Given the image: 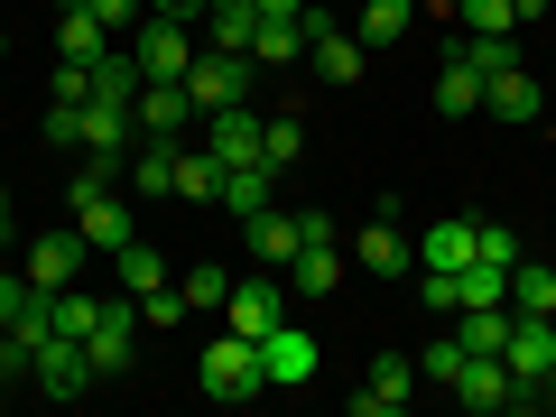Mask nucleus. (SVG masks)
I'll return each instance as SVG.
<instances>
[{
    "label": "nucleus",
    "mask_w": 556,
    "mask_h": 417,
    "mask_svg": "<svg viewBox=\"0 0 556 417\" xmlns=\"http://www.w3.org/2000/svg\"><path fill=\"white\" fill-rule=\"evenodd\" d=\"M204 399H223V408H241V399H260L269 390V371H260V343L251 334H232V325H223V334H204Z\"/></svg>",
    "instance_id": "nucleus-1"
},
{
    "label": "nucleus",
    "mask_w": 556,
    "mask_h": 417,
    "mask_svg": "<svg viewBox=\"0 0 556 417\" xmlns=\"http://www.w3.org/2000/svg\"><path fill=\"white\" fill-rule=\"evenodd\" d=\"M260 93V65L251 56H232V47H195V65H186V102H195V121L204 112H232V102H251Z\"/></svg>",
    "instance_id": "nucleus-2"
},
{
    "label": "nucleus",
    "mask_w": 556,
    "mask_h": 417,
    "mask_svg": "<svg viewBox=\"0 0 556 417\" xmlns=\"http://www.w3.org/2000/svg\"><path fill=\"white\" fill-rule=\"evenodd\" d=\"M130 56L149 84H186V65H195V20H167V10H149V20L130 28Z\"/></svg>",
    "instance_id": "nucleus-3"
},
{
    "label": "nucleus",
    "mask_w": 556,
    "mask_h": 417,
    "mask_svg": "<svg viewBox=\"0 0 556 417\" xmlns=\"http://www.w3.org/2000/svg\"><path fill=\"white\" fill-rule=\"evenodd\" d=\"M28 380H38L47 399H84V390H102V380H93V353H84L75 334H47L38 362H28Z\"/></svg>",
    "instance_id": "nucleus-4"
},
{
    "label": "nucleus",
    "mask_w": 556,
    "mask_h": 417,
    "mask_svg": "<svg viewBox=\"0 0 556 417\" xmlns=\"http://www.w3.org/2000/svg\"><path fill=\"white\" fill-rule=\"evenodd\" d=\"M408 399H417V353H380L353 390V417H399Z\"/></svg>",
    "instance_id": "nucleus-5"
},
{
    "label": "nucleus",
    "mask_w": 556,
    "mask_h": 417,
    "mask_svg": "<svg viewBox=\"0 0 556 417\" xmlns=\"http://www.w3.org/2000/svg\"><path fill=\"white\" fill-rule=\"evenodd\" d=\"M130 325H139V298H130V288H121V298H102V325L84 334L93 380H121V371H130Z\"/></svg>",
    "instance_id": "nucleus-6"
},
{
    "label": "nucleus",
    "mask_w": 556,
    "mask_h": 417,
    "mask_svg": "<svg viewBox=\"0 0 556 417\" xmlns=\"http://www.w3.org/2000/svg\"><path fill=\"white\" fill-rule=\"evenodd\" d=\"M353 260H362L371 278H408V269H417V241L399 232V214H371V223H362V241H353Z\"/></svg>",
    "instance_id": "nucleus-7"
},
{
    "label": "nucleus",
    "mask_w": 556,
    "mask_h": 417,
    "mask_svg": "<svg viewBox=\"0 0 556 417\" xmlns=\"http://www.w3.org/2000/svg\"><path fill=\"white\" fill-rule=\"evenodd\" d=\"M501 362H510L519 380H547L556 371V316H519V306H510V343H501Z\"/></svg>",
    "instance_id": "nucleus-8"
},
{
    "label": "nucleus",
    "mask_w": 556,
    "mask_h": 417,
    "mask_svg": "<svg viewBox=\"0 0 556 417\" xmlns=\"http://www.w3.org/2000/svg\"><path fill=\"white\" fill-rule=\"evenodd\" d=\"M482 112H492L501 130H529V121L547 112V93H538V75H529V65H510V75H492V84H482Z\"/></svg>",
    "instance_id": "nucleus-9"
},
{
    "label": "nucleus",
    "mask_w": 556,
    "mask_h": 417,
    "mask_svg": "<svg viewBox=\"0 0 556 417\" xmlns=\"http://www.w3.org/2000/svg\"><path fill=\"white\" fill-rule=\"evenodd\" d=\"M204 149H214L223 167H260V112H251V102H232V112H204Z\"/></svg>",
    "instance_id": "nucleus-10"
},
{
    "label": "nucleus",
    "mask_w": 556,
    "mask_h": 417,
    "mask_svg": "<svg viewBox=\"0 0 556 417\" xmlns=\"http://www.w3.org/2000/svg\"><path fill=\"white\" fill-rule=\"evenodd\" d=\"M260 371H269V390H298V380H316V343L298 325H269L260 334Z\"/></svg>",
    "instance_id": "nucleus-11"
},
{
    "label": "nucleus",
    "mask_w": 556,
    "mask_h": 417,
    "mask_svg": "<svg viewBox=\"0 0 556 417\" xmlns=\"http://www.w3.org/2000/svg\"><path fill=\"white\" fill-rule=\"evenodd\" d=\"M130 121H139V139H186V121H195V102H186V84H139Z\"/></svg>",
    "instance_id": "nucleus-12"
},
{
    "label": "nucleus",
    "mask_w": 556,
    "mask_h": 417,
    "mask_svg": "<svg viewBox=\"0 0 556 417\" xmlns=\"http://www.w3.org/2000/svg\"><path fill=\"white\" fill-rule=\"evenodd\" d=\"M84 251H93L84 232H47V241H28V288H75V278H84Z\"/></svg>",
    "instance_id": "nucleus-13"
},
{
    "label": "nucleus",
    "mask_w": 556,
    "mask_h": 417,
    "mask_svg": "<svg viewBox=\"0 0 556 417\" xmlns=\"http://www.w3.org/2000/svg\"><path fill=\"white\" fill-rule=\"evenodd\" d=\"M177 149H186V139H139V159L121 167V177H130V204H159V195H177Z\"/></svg>",
    "instance_id": "nucleus-14"
},
{
    "label": "nucleus",
    "mask_w": 556,
    "mask_h": 417,
    "mask_svg": "<svg viewBox=\"0 0 556 417\" xmlns=\"http://www.w3.org/2000/svg\"><path fill=\"white\" fill-rule=\"evenodd\" d=\"M223 325L260 343V334L278 325V288H269V278H232V298H223Z\"/></svg>",
    "instance_id": "nucleus-15"
},
{
    "label": "nucleus",
    "mask_w": 556,
    "mask_h": 417,
    "mask_svg": "<svg viewBox=\"0 0 556 417\" xmlns=\"http://www.w3.org/2000/svg\"><path fill=\"white\" fill-rule=\"evenodd\" d=\"M241 232H251V260H269V269H288V260L306 251V223H298V214H278V204H269V214H251Z\"/></svg>",
    "instance_id": "nucleus-16"
},
{
    "label": "nucleus",
    "mask_w": 556,
    "mask_h": 417,
    "mask_svg": "<svg viewBox=\"0 0 556 417\" xmlns=\"http://www.w3.org/2000/svg\"><path fill=\"white\" fill-rule=\"evenodd\" d=\"M288 278H298V298H334V288H343V241H334V232L306 241V251L288 260Z\"/></svg>",
    "instance_id": "nucleus-17"
},
{
    "label": "nucleus",
    "mask_w": 556,
    "mask_h": 417,
    "mask_svg": "<svg viewBox=\"0 0 556 417\" xmlns=\"http://www.w3.org/2000/svg\"><path fill=\"white\" fill-rule=\"evenodd\" d=\"M306 56H316V75H325V84H362V65H371V47H362L353 28L334 20V28H325L316 47H306Z\"/></svg>",
    "instance_id": "nucleus-18"
},
{
    "label": "nucleus",
    "mask_w": 556,
    "mask_h": 417,
    "mask_svg": "<svg viewBox=\"0 0 556 417\" xmlns=\"http://www.w3.org/2000/svg\"><path fill=\"white\" fill-rule=\"evenodd\" d=\"M75 232L93 241V251H121V241H139V232H130V195H93V204H75Z\"/></svg>",
    "instance_id": "nucleus-19"
},
{
    "label": "nucleus",
    "mask_w": 556,
    "mask_h": 417,
    "mask_svg": "<svg viewBox=\"0 0 556 417\" xmlns=\"http://www.w3.org/2000/svg\"><path fill=\"white\" fill-rule=\"evenodd\" d=\"M408 28H417V0H362V10H353V38L362 47H399Z\"/></svg>",
    "instance_id": "nucleus-20"
},
{
    "label": "nucleus",
    "mask_w": 556,
    "mask_h": 417,
    "mask_svg": "<svg viewBox=\"0 0 556 417\" xmlns=\"http://www.w3.org/2000/svg\"><path fill=\"white\" fill-rule=\"evenodd\" d=\"M102 47H112V38H102V20H93V10H84V0H56V56L93 65Z\"/></svg>",
    "instance_id": "nucleus-21"
},
{
    "label": "nucleus",
    "mask_w": 556,
    "mask_h": 417,
    "mask_svg": "<svg viewBox=\"0 0 556 417\" xmlns=\"http://www.w3.org/2000/svg\"><path fill=\"white\" fill-rule=\"evenodd\" d=\"M464 260H473V223H464V214H437V223H427L417 269H464Z\"/></svg>",
    "instance_id": "nucleus-22"
},
{
    "label": "nucleus",
    "mask_w": 556,
    "mask_h": 417,
    "mask_svg": "<svg viewBox=\"0 0 556 417\" xmlns=\"http://www.w3.org/2000/svg\"><path fill=\"white\" fill-rule=\"evenodd\" d=\"M455 56L473 65L482 84H492V75H510V65H519V47H510V28H464V38H455Z\"/></svg>",
    "instance_id": "nucleus-23"
},
{
    "label": "nucleus",
    "mask_w": 556,
    "mask_h": 417,
    "mask_svg": "<svg viewBox=\"0 0 556 417\" xmlns=\"http://www.w3.org/2000/svg\"><path fill=\"white\" fill-rule=\"evenodd\" d=\"M269 195H278V167H232V177H223V214L232 223L269 214Z\"/></svg>",
    "instance_id": "nucleus-24"
},
{
    "label": "nucleus",
    "mask_w": 556,
    "mask_h": 417,
    "mask_svg": "<svg viewBox=\"0 0 556 417\" xmlns=\"http://www.w3.org/2000/svg\"><path fill=\"white\" fill-rule=\"evenodd\" d=\"M223 177H232V167H223L214 149H177V195L186 204H223Z\"/></svg>",
    "instance_id": "nucleus-25"
},
{
    "label": "nucleus",
    "mask_w": 556,
    "mask_h": 417,
    "mask_svg": "<svg viewBox=\"0 0 556 417\" xmlns=\"http://www.w3.org/2000/svg\"><path fill=\"white\" fill-rule=\"evenodd\" d=\"M306 56V10L298 20H260L251 28V65H298Z\"/></svg>",
    "instance_id": "nucleus-26"
},
{
    "label": "nucleus",
    "mask_w": 556,
    "mask_h": 417,
    "mask_svg": "<svg viewBox=\"0 0 556 417\" xmlns=\"http://www.w3.org/2000/svg\"><path fill=\"white\" fill-rule=\"evenodd\" d=\"M306 159V121L298 112H260V167H298Z\"/></svg>",
    "instance_id": "nucleus-27"
},
{
    "label": "nucleus",
    "mask_w": 556,
    "mask_h": 417,
    "mask_svg": "<svg viewBox=\"0 0 556 417\" xmlns=\"http://www.w3.org/2000/svg\"><path fill=\"white\" fill-rule=\"evenodd\" d=\"M510 306H519V316H556V269H547V260L519 251V269H510Z\"/></svg>",
    "instance_id": "nucleus-28"
},
{
    "label": "nucleus",
    "mask_w": 556,
    "mask_h": 417,
    "mask_svg": "<svg viewBox=\"0 0 556 417\" xmlns=\"http://www.w3.org/2000/svg\"><path fill=\"white\" fill-rule=\"evenodd\" d=\"M455 343H464V353H501V343H510V306H464Z\"/></svg>",
    "instance_id": "nucleus-29"
},
{
    "label": "nucleus",
    "mask_w": 556,
    "mask_h": 417,
    "mask_svg": "<svg viewBox=\"0 0 556 417\" xmlns=\"http://www.w3.org/2000/svg\"><path fill=\"white\" fill-rule=\"evenodd\" d=\"M47 325H56V334H93V325H102V298H84V288H47Z\"/></svg>",
    "instance_id": "nucleus-30"
},
{
    "label": "nucleus",
    "mask_w": 556,
    "mask_h": 417,
    "mask_svg": "<svg viewBox=\"0 0 556 417\" xmlns=\"http://www.w3.org/2000/svg\"><path fill=\"white\" fill-rule=\"evenodd\" d=\"M437 112L445 121H464V112H482V75L464 56H445V75H437Z\"/></svg>",
    "instance_id": "nucleus-31"
},
{
    "label": "nucleus",
    "mask_w": 556,
    "mask_h": 417,
    "mask_svg": "<svg viewBox=\"0 0 556 417\" xmlns=\"http://www.w3.org/2000/svg\"><path fill=\"white\" fill-rule=\"evenodd\" d=\"M112 269H121V288H130V298H149V288H167V260L149 251V241H121V251H112Z\"/></svg>",
    "instance_id": "nucleus-32"
},
{
    "label": "nucleus",
    "mask_w": 556,
    "mask_h": 417,
    "mask_svg": "<svg viewBox=\"0 0 556 417\" xmlns=\"http://www.w3.org/2000/svg\"><path fill=\"white\" fill-rule=\"evenodd\" d=\"M177 298H186V316H223V298H232V278H223L214 260H204V269H186V278H177Z\"/></svg>",
    "instance_id": "nucleus-33"
},
{
    "label": "nucleus",
    "mask_w": 556,
    "mask_h": 417,
    "mask_svg": "<svg viewBox=\"0 0 556 417\" xmlns=\"http://www.w3.org/2000/svg\"><path fill=\"white\" fill-rule=\"evenodd\" d=\"M417 380H437V390H455V380H464V343H455V334H437L427 353H417Z\"/></svg>",
    "instance_id": "nucleus-34"
},
{
    "label": "nucleus",
    "mask_w": 556,
    "mask_h": 417,
    "mask_svg": "<svg viewBox=\"0 0 556 417\" xmlns=\"http://www.w3.org/2000/svg\"><path fill=\"white\" fill-rule=\"evenodd\" d=\"M473 260H492V269H519V232H510V223H473Z\"/></svg>",
    "instance_id": "nucleus-35"
},
{
    "label": "nucleus",
    "mask_w": 556,
    "mask_h": 417,
    "mask_svg": "<svg viewBox=\"0 0 556 417\" xmlns=\"http://www.w3.org/2000/svg\"><path fill=\"white\" fill-rule=\"evenodd\" d=\"M47 149H84V102H47Z\"/></svg>",
    "instance_id": "nucleus-36"
},
{
    "label": "nucleus",
    "mask_w": 556,
    "mask_h": 417,
    "mask_svg": "<svg viewBox=\"0 0 556 417\" xmlns=\"http://www.w3.org/2000/svg\"><path fill=\"white\" fill-rule=\"evenodd\" d=\"M84 10H93V20H102V38H130V28H139V10H149V0H84Z\"/></svg>",
    "instance_id": "nucleus-37"
},
{
    "label": "nucleus",
    "mask_w": 556,
    "mask_h": 417,
    "mask_svg": "<svg viewBox=\"0 0 556 417\" xmlns=\"http://www.w3.org/2000/svg\"><path fill=\"white\" fill-rule=\"evenodd\" d=\"M455 20H464V28H519L510 0H455Z\"/></svg>",
    "instance_id": "nucleus-38"
},
{
    "label": "nucleus",
    "mask_w": 556,
    "mask_h": 417,
    "mask_svg": "<svg viewBox=\"0 0 556 417\" xmlns=\"http://www.w3.org/2000/svg\"><path fill=\"white\" fill-rule=\"evenodd\" d=\"M56 102H93V65H75V56H56Z\"/></svg>",
    "instance_id": "nucleus-39"
},
{
    "label": "nucleus",
    "mask_w": 556,
    "mask_h": 417,
    "mask_svg": "<svg viewBox=\"0 0 556 417\" xmlns=\"http://www.w3.org/2000/svg\"><path fill=\"white\" fill-rule=\"evenodd\" d=\"M28 298H38V288H28V269H0V325L20 316V306H28Z\"/></svg>",
    "instance_id": "nucleus-40"
},
{
    "label": "nucleus",
    "mask_w": 556,
    "mask_h": 417,
    "mask_svg": "<svg viewBox=\"0 0 556 417\" xmlns=\"http://www.w3.org/2000/svg\"><path fill=\"white\" fill-rule=\"evenodd\" d=\"M306 0H251V20H298Z\"/></svg>",
    "instance_id": "nucleus-41"
},
{
    "label": "nucleus",
    "mask_w": 556,
    "mask_h": 417,
    "mask_svg": "<svg viewBox=\"0 0 556 417\" xmlns=\"http://www.w3.org/2000/svg\"><path fill=\"white\" fill-rule=\"evenodd\" d=\"M149 10H167V20H204V0H149Z\"/></svg>",
    "instance_id": "nucleus-42"
},
{
    "label": "nucleus",
    "mask_w": 556,
    "mask_h": 417,
    "mask_svg": "<svg viewBox=\"0 0 556 417\" xmlns=\"http://www.w3.org/2000/svg\"><path fill=\"white\" fill-rule=\"evenodd\" d=\"M510 20H547V0H510Z\"/></svg>",
    "instance_id": "nucleus-43"
},
{
    "label": "nucleus",
    "mask_w": 556,
    "mask_h": 417,
    "mask_svg": "<svg viewBox=\"0 0 556 417\" xmlns=\"http://www.w3.org/2000/svg\"><path fill=\"white\" fill-rule=\"evenodd\" d=\"M0 223H10V186H0Z\"/></svg>",
    "instance_id": "nucleus-44"
},
{
    "label": "nucleus",
    "mask_w": 556,
    "mask_h": 417,
    "mask_svg": "<svg viewBox=\"0 0 556 417\" xmlns=\"http://www.w3.org/2000/svg\"><path fill=\"white\" fill-rule=\"evenodd\" d=\"M0 56H10V28H0Z\"/></svg>",
    "instance_id": "nucleus-45"
}]
</instances>
